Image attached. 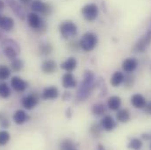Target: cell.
I'll return each mask as SVG.
<instances>
[{
  "label": "cell",
  "mask_w": 151,
  "mask_h": 150,
  "mask_svg": "<svg viewBox=\"0 0 151 150\" xmlns=\"http://www.w3.org/2000/svg\"><path fill=\"white\" fill-rule=\"evenodd\" d=\"M11 66H12V70L14 72H19V71H20V70H23V68H24V62H23V61L21 59L16 57L15 59L12 60Z\"/></svg>",
  "instance_id": "obj_27"
},
{
  "label": "cell",
  "mask_w": 151,
  "mask_h": 150,
  "mask_svg": "<svg viewBox=\"0 0 151 150\" xmlns=\"http://www.w3.org/2000/svg\"><path fill=\"white\" fill-rule=\"evenodd\" d=\"M124 83H125V86H126L127 88H131V87H133L134 84V77L133 75L125 76Z\"/></svg>",
  "instance_id": "obj_34"
},
{
  "label": "cell",
  "mask_w": 151,
  "mask_h": 150,
  "mask_svg": "<svg viewBox=\"0 0 151 150\" xmlns=\"http://www.w3.org/2000/svg\"><path fill=\"white\" fill-rule=\"evenodd\" d=\"M138 66V61L135 58H127L122 62V69L127 73L134 72Z\"/></svg>",
  "instance_id": "obj_14"
},
{
  "label": "cell",
  "mask_w": 151,
  "mask_h": 150,
  "mask_svg": "<svg viewBox=\"0 0 151 150\" xmlns=\"http://www.w3.org/2000/svg\"><path fill=\"white\" fill-rule=\"evenodd\" d=\"M11 85H12V88L15 91L21 93V92H24L27 89L28 83L24 81L19 76H13L11 80Z\"/></svg>",
  "instance_id": "obj_10"
},
{
  "label": "cell",
  "mask_w": 151,
  "mask_h": 150,
  "mask_svg": "<svg viewBox=\"0 0 151 150\" xmlns=\"http://www.w3.org/2000/svg\"><path fill=\"white\" fill-rule=\"evenodd\" d=\"M53 51V47L50 43H42L39 46V53L42 56L49 55Z\"/></svg>",
  "instance_id": "obj_25"
},
{
  "label": "cell",
  "mask_w": 151,
  "mask_h": 150,
  "mask_svg": "<svg viewBox=\"0 0 151 150\" xmlns=\"http://www.w3.org/2000/svg\"><path fill=\"white\" fill-rule=\"evenodd\" d=\"M59 32L61 36L65 39L74 38L77 34V27L71 20H65L59 26Z\"/></svg>",
  "instance_id": "obj_4"
},
{
  "label": "cell",
  "mask_w": 151,
  "mask_h": 150,
  "mask_svg": "<svg viewBox=\"0 0 151 150\" xmlns=\"http://www.w3.org/2000/svg\"><path fill=\"white\" fill-rule=\"evenodd\" d=\"M10 139H11V136L7 131H5V130L0 131V146L6 145L9 142Z\"/></svg>",
  "instance_id": "obj_32"
},
{
  "label": "cell",
  "mask_w": 151,
  "mask_h": 150,
  "mask_svg": "<svg viewBox=\"0 0 151 150\" xmlns=\"http://www.w3.org/2000/svg\"><path fill=\"white\" fill-rule=\"evenodd\" d=\"M3 52L8 59L13 60L20 53V47L14 39H7L3 42Z\"/></svg>",
  "instance_id": "obj_2"
},
{
  "label": "cell",
  "mask_w": 151,
  "mask_h": 150,
  "mask_svg": "<svg viewBox=\"0 0 151 150\" xmlns=\"http://www.w3.org/2000/svg\"><path fill=\"white\" fill-rule=\"evenodd\" d=\"M0 17H1V15H0Z\"/></svg>",
  "instance_id": "obj_42"
},
{
  "label": "cell",
  "mask_w": 151,
  "mask_h": 150,
  "mask_svg": "<svg viewBox=\"0 0 151 150\" xmlns=\"http://www.w3.org/2000/svg\"><path fill=\"white\" fill-rule=\"evenodd\" d=\"M31 7L35 11L40 12L44 16L49 15L52 11V6L49 4L43 3L41 0H33Z\"/></svg>",
  "instance_id": "obj_8"
},
{
  "label": "cell",
  "mask_w": 151,
  "mask_h": 150,
  "mask_svg": "<svg viewBox=\"0 0 151 150\" xmlns=\"http://www.w3.org/2000/svg\"><path fill=\"white\" fill-rule=\"evenodd\" d=\"M103 131V127L101 126V124H93L91 128H90V133L94 136V137H99L102 133Z\"/></svg>",
  "instance_id": "obj_29"
},
{
  "label": "cell",
  "mask_w": 151,
  "mask_h": 150,
  "mask_svg": "<svg viewBox=\"0 0 151 150\" xmlns=\"http://www.w3.org/2000/svg\"><path fill=\"white\" fill-rule=\"evenodd\" d=\"M11 70L5 65H0V80L4 81L10 77Z\"/></svg>",
  "instance_id": "obj_31"
},
{
  "label": "cell",
  "mask_w": 151,
  "mask_h": 150,
  "mask_svg": "<svg viewBox=\"0 0 151 150\" xmlns=\"http://www.w3.org/2000/svg\"><path fill=\"white\" fill-rule=\"evenodd\" d=\"M22 3H24V4H28L31 0H20Z\"/></svg>",
  "instance_id": "obj_40"
},
{
  "label": "cell",
  "mask_w": 151,
  "mask_h": 150,
  "mask_svg": "<svg viewBox=\"0 0 151 150\" xmlns=\"http://www.w3.org/2000/svg\"><path fill=\"white\" fill-rule=\"evenodd\" d=\"M144 108H145V112L147 113H149L150 115H151V101L146 104Z\"/></svg>",
  "instance_id": "obj_37"
},
{
  "label": "cell",
  "mask_w": 151,
  "mask_h": 150,
  "mask_svg": "<svg viewBox=\"0 0 151 150\" xmlns=\"http://www.w3.org/2000/svg\"><path fill=\"white\" fill-rule=\"evenodd\" d=\"M116 118L120 123H127L131 118L130 112L127 109L118 110V113L116 114Z\"/></svg>",
  "instance_id": "obj_22"
},
{
  "label": "cell",
  "mask_w": 151,
  "mask_h": 150,
  "mask_svg": "<svg viewBox=\"0 0 151 150\" xmlns=\"http://www.w3.org/2000/svg\"><path fill=\"white\" fill-rule=\"evenodd\" d=\"M142 141L138 138L132 139L127 145V148L130 149H142Z\"/></svg>",
  "instance_id": "obj_30"
},
{
  "label": "cell",
  "mask_w": 151,
  "mask_h": 150,
  "mask_svg": "<svg viewBox=\"0 0 151 150\" xmlns=\"http://www.w3.org/2000/svg\"><path fill=\"white\" fill-rule=\"evenodd\" d=\"M81 12L87 21H94L99 15V7L95 4H88L82 8Z\"/></svg>",
  "instance_id": "obj_6"
},
{
  "label": "cell",
  "mask_w": 151,
  "mask_h": 150,
  "mask_svg": "<svg viewBox=\"0 0 151 150\" xmlns=\"http://www.w3.org/2000/svg\"><path fill=\"white\" fill-rule=\"evenodd\" d=\"M96 79L92 71L86 70L83 74V78L81 82V84L77 90L76 98L79 101L86 100L91 94L92 90L96 86Z\"/></svg>",
  "instance_id": "obj_1"
},
{
  "label": "cell",
  "mask_w": 151,
  "mask_h": 150,
  "mask_svg": "<svg viewBox=\"0 0 151 150\" xmlns=\"http://www.w3.org/2000/svg\"><path fill=\"white\" fill-rule=\"evenodd\" d=\"M69 47H70V48L72 49L73 51H76V50H77L78 48H80L79 42H76V41H72V42H70V45H69Z\"/></svg>",
  "instance_id": "obj_35"
},
{
  "label": "cell",
  "mask_w": 151,
  "mask_h": 150,
  "mask_svg": "<svg viewBox=\"0 0 151 150\" xmlns=\"http://www.w3.org/2000/svg\"><path fill=\"white\" fill-rule=\"evenodd\" d=\"M12 95V90L7 83H0V98H8Z\"/></svg>",
  "instance_id": "obj_26"
},
{
  "label": "cell",
  "mask_w": 151,
  "mask_h": 150,
  "mask_svg": "<svg viewBox=\"0 0 151 150\" xmlns=\"http://www.w3.org/2000/svg\"><path fill=\"white\" fill-rule=\"evenodd\" d=\"M29 118H30L29 116L27 114V113L24 110L16 111L12 116V119H13L14 123L17 125H22V124L27 122L29 120Z\"/></svg>",
  "instance_id": "obj_17"
},
{
  "label": "cell",
  "mask_w": 151,
  "mask_h": 150,
  "mask_svg": "<svg viewBox=\"0 0 151 150\" xmlns=\"http://www.w3.org/2000/svg\"><path fill=\"white\" fill-rule=\"evenodd\" d=\"M102 127H103V130L106 131V132H111L114 130V128L117 126V123L116 121L114 120L112 116L110 115H106L104 116V118L101 119V122H100Z\"/></svg>",
  "instance_id": "obj_13"
},
{
  "label": "cell",
  "mask_w": 151,
  "mask_h": 150,
  "mask_svg": "<svg viewBox=\"0 0 151 150\" xmlns=\"http://www.w3.org/2000/svg\"><path fill=\"white\" fill-rule=\"evenodd\" d=\"M5 3L12 9V11L17 15V17H19L21 20H25L27 19L25 10L23 9V7L20 5L19 2H17L16 0H5Z\"/></svg>",
  "instance_id": "obj_9"
},
{
  "label": "cell",
  "mask_w": 151,
  "mask_h": 150,
  "mask_svg": "<svg viewBox=\"0 0 151 150\" xmlns=\"http://www.w3.org/2000/svg\"><path fill=\"white\" fill-rule=\"evenodd\" d=\"M131 104L136 109H142L145 107L147 104V100L142 94L138 93V94H134L131 98Z\"/></svg>",
  "instance_id": "obj_16"
},
{
  "label": "cell",
  "mask_w": 151,
  "mask_h": 150,
  "mask_svg": "<svg viewBox=\"0 0 151 150\" xmlns=\"http://www.w3.org/2000/svg\"><path fill=\"white\" fill-rule=\"evenodd\" d=\"M71 115H72V113H71V109L70 108V109H68V110L66 111V116H67L68 118H71Z\"/></svg>",
  "instance_id": "obj_38"
},
{
  "label": "cell",
  "mask_w": 151,
  "mask_h": 150,
  "mask_svg": "<svg viewBox=\"0 0 151 150\" xmlns=\"http://www.w3.org/2000/svg\"><path fill=\"white\" fill-rule=\"evenodd\" d=\"M121 106V98L118 96H113L109 98L107 101V106L112 111H118Z\"/></svg>",
  "instance_id": "obj_21"
},
{
  "label": "cell",
  "mask_w": 151,
  "mask_h": 150,
  "mask_svg": "<svg viewBox=\"0 0 151 150\" xmlns=\"http://www.w3.org/2000/svg\"><path fill=\"white\" fill-rule=\"evenodd\" d=\"M62 84H63V87L65 89H73L76 87L77 82L76 80V77L71 72H67L63 75Z\"/></svg>",
  "instance_id": "obj_11"
},
{
  "label": "cell",
  "mask_w": 151,
  "mask_h": 150,
  "mask_svg": "<svg viewBox=\"0 0 151 150\" xmlns=\"http://www.w3.org/2000/svg\"><path fill=\"white\" fill-rule=\"evenodd\" d=\"M14 27V20L10 17H0V28L5 32H10Z\"/></svg>",
  "instance_id": "obj_20"
},
{
  "label": "cell",
  "mask_w": 151,
  "mask_h": 150,
  "mask_svg": "<svg viewBox=\"0 0 151 150\" xmlns=\"http://www.w3.org/2000/svg\"><path fill=\"white\" fill-rule=\"evenodd\" d=\"M124 79H125V75L122 72L116 71L113 73L111 77V80H110L111 85L113 87H119L124 82Z\"/></svg>",
  "instance_id": "obj_23"
},
{
  "label": "cell",
  "mask_w": 151,
  "mask_h": 150,
  "mask_svg": "<svg viewBox=\"0 0 151 150\" xmlns=\"http://www.w3.org/2000/svg\"><path fill=\"white\" fill-rule=\"evenodd\" d=\"M60 149L64 150H74L76 149V144L71 140L66 139V140H63L61 142Z\"/></svg>",
  "instance_id": "obj_28"
},
{
  "label": "cell",
  "mask_w": 151,
  "mask_h": 150,
  "mask_svg": "<svg viewBox=\"0 0 151 150\" xmlns=\"http://www.w3.org/2000/svg\"><path fill=\"white\" fill-rule=\"evenodd\" d=\"M42 98L45 100L47 99H55L58 98L59 96V90L55 86H50V87H47L43 90L42 92Z\"/></svg>",
  "instance_id": "obj_15"
},
{
  "label": "cell",
  "mask_w": 151,
  "mask_h": 150,
  "mask_svg": "<svg viewBox=\"0 0 151 150\" xmlns=\"http://www.w3.org/2000/svg\"><path fill=\"white\" fill-rule=\"evenodd\" d=\"M70 98H71V93L70 92H69V91H64L63 92V101H68V100L70 99Z\"/></svg>",
  "instance_id": "obj_36"
},
{
  "label": "cell",
  "mask_w": 151,
  "mask_h": 150,
  "mask_svg": "<svg viewBox=\"0 0 151 150\" xmlns=\"http://www.w3.org/2000/svg\"><path fill=\"white\" fill-rule=\"evenodd\" d=\"M11 123L9 121V119L5 117L4 114L0 113V126L3 127V128H8L10 126Z\"/></svg>",
  "instance_id": "obj_33"
},
{
  "label": "cell",
  "mask_w": 151,
  "mask_h": 150,
  "mask_svg": "<svg viewBox=\"0 0 151 150\" xmlns=\"http://www.w3.org/2000/svg\"><path fill=\"white\" fill-rule=\"evenodd\" d=\"M4 6H5L4 2L3 0H0V11H1V10H3V9L4 8Z\"/></svg>",
  "instance_id": "obj_39"
},
{
  "label": "cell",
  "mask_w": 151,
  "mask_h": 150,
  "mask_svg": "<svg viewBox=\"0 0 151 150\" xmlns=\"http://www.w3.org/2000/svg\"><path fill=\"white\" fill-rule=\"evenodd\" d=\"M91 113L94 116H103L105 115V113H106V107L104 104L102 103H99V104H96L92 106L91 108Z\"/></svg>",
  "instance_id": "obj_24"
},
{
  "label": "cell",
  "mask_w": 151,
  "mask_h": 150,
  "mask_svg": "<svg viewBox=\"0 0 151 150\" xmlns=\"http://www.w3.org/2000/svg\"><path fill=\"white\" fill-rule=\"evenodd\" d=\"M27 23L28 25L35 30L36 31H40L44 30L46 28L45 23L43 22L42 19L35 12H31L27 16Z\"/></svg>",
  "instance_id": "obj_7"
},
{
  "label": "cell",
  "mask_w": 151,
  "mask_h": 150,
  "mask_svg": "<svg viewBox=\"0 0 151 150\" xmlns=\"http://www.w3.org/2000/svg\"><path fill=\"white\" fill-rule=\"evenodd\" d=\"M38 104V98L36 95L35 94H31L28 95L25 98H22L21 100V105L22 106L27 109V110H32L34 109Z\"/></svg>",
  "instance_id": "obj_12"
},
{
  "label": "cell",
  "mask_w": 151,
  "mask_h": 150,
  "mask_svg": "<svg viewBox=\"0 0 151 150\" xmlns=\"http://www.w3.org/2000/svg\"><path fill=\"white\" fill-rule=\"evenodd\" d=\"M151 43V29H150L146 34H144L140 39L137 40V42L133 47V50L134 52L142 53L146 51V49L150 47Z\"/></svg>",
  "instance_id": "obj_5"
},
{
  "label": "cell",
  "mask_w": 151,
  "mask_h": 150,
  "mask_svg": "<svg viewBox=\"0 0 151 150\" xmlns=\"http://www.w3.org/2000/svg\"><path fill=\"white\" fill-rule=\"evenodd\" d=\"M98 44V36L94 33H85L79 40L80 48L85 52L92 51Z\"/></svg>",
  "instance_id": "obj_3"
},
{
  "label": "cell",
  "mask_w": 151,
  "mask_h": 150,
  "mask_svg": "<svg viewBox=\"0 0 151 150\" xmlns=\"http://www.w3.org/2000/svg\"><path fill=\"white\" fill-rule=\"evenodd\" d=\"M76 66H77V61L75 57H69L60 65L61 69L67 72H72L73 70H75Z\"/></svg>",
  "instance_id": "obj_18"
},
{
  "label": "cell",
  "mask_w": 151,
  "mask_h": 150,
  "mask_svg": "<svg viewBox=\"0 0 151 150\" xmlns=\"http://www.w3.org/2000/svg\"><path fill=\"white\" fill-rule=\"evenodd\" d=\"M41 70L45 74H53L56 70V62L53 60H46L41 64Z\"/></svg>",
  "instance_id": "obj_19"
},
{
  "label": "cell",
  "mask_w": 151,
  "mask_h": 150,
  "mask_svg": "<svg viewBox=\"0 0 151 150\" xmlns=\"http://www.w3.org/2000/svg\"><path fill=\"white\" fill-rule=\"evenodd\" d=\"M150 149H151V145H150Z\"/></svg>",
  "instance_id": "obj_41"
}]
</instances>
